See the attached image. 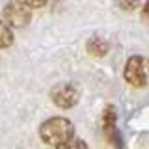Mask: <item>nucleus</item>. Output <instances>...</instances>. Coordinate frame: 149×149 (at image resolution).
I'll return each mask as SVG.
<instances>
[{"label": "nucleus", "instance_id": "1", "mask_svg": "<svg viewBox=\"0 0 149 149\" xmlns=\"http://www.w3.org/2000/svg\"><path fill=\"white\" fill-rule=\"evenodd\" d=\"M39 136L49 146H60L74 136V127L67 118H50L39 127Z\"/></svg>", "mask_w": 149, "mask_h": 149}, {"label": "nucleus", "instance_id": "2", "mask_svg": "<svg viewBox=\"0 0 149 149\" xmlns=\"http://www.w3.org/2000/svg\"><path fill=\"white\" fill-rule=\"evenodd\" d=\"M123 77L130 86L143 88L149 82V60L146 56H130L125 63Z\"/></svg>", "mask_w": 149, "mask_h": 149}, {"label": "nucleus", "instance_id": "3", "mask_svg": "<svg viewBox=\"0 0 149 149\" xmlns=\"http://www.w3.org/2000/svg\"><path fill=\"white\" fill-rule=\"evenodd\" d=\"M4 22L9 28H22L30 22L32 13L30 8L26 6L22 0H11L6 8H4Z\"/></svg>", "mask_w": 149, "mask_h": 149}, {"label": "nucleus", "instance_id": "4", "mask_svg": "<svg viewBox=\"0 0 149 149\" xmlns=\"http://www.w3.org/2000/svg\"><path fill=\"white\" fill-rule=\"evenodd\" d=\"M50 99H52V102L56 106L67 110V108H73V106L78 102L80 93H78V90L73 86V84L62 82V84H58V86L52 88V91H50Z\"/></svg>", "mask_w": 149, "mask_h": 149}, {"label": "nucleus", "instance_id": "5", "mask_svg": "<svg viewBox=\"0 0 149 149\" xmlns=\"http://www.w3.org/2000/svg\"><path fill=\"white\" fill-rule=\"evenodd\" d=\"M102 130H104L108 142H110L114 147H118V149L123 147L121 134H119L118 127H116V110L112 108V106H106L104 114H102Z\"/></svg>", "mask_w": 149, "mask_h": 149}, {"label": "nucleus", "instance_id": "6", "mask_svg": "<svg viewBox=\"0 0 149 149\" xmlns=\"http://www.w3.org/2000/svg\"><path fill=\"white\" fill-rule=\"evenodd\" d=\"M88 52L91 56H95V58H102L106 52H108V41H104L102 37H91L90 41H88Z\"/></svg>", "mask_w": 149, "mask_h": 149}, {"label": "nucleus", "instance_id": "7", "mask_svg": "<svg viewBox=\"0 0 149 149\" xmlns=\"http://www.w3.org/2000/svg\"><path fill=\"white\" fill-rule=\"evenodd\" d=\"M13 45V30L4 21H0V49H8Z\"/></svg>", "mask_w": 149, "mask_h": 149}, {"label": "nucleus", "instance_id": "8", "mask_svg": "<svg viewBox=\"0 0 149 149\" xmlns=\"http://www.w3.org/2000/svg\"><path fill=\"white\" fill-rule=\"evenodd\" d=\"M56 149H88V146H86V142H84V140L73 136L71 140H67V142L56 146Z\"/></svg>", "mask_w": 149, "mask_h": 149}, {"label": "nucleus", "instance_id": "9", "mask_svg": "<svg viewBox=\"0 0 149 149\" xmlns=\"http://www.w3.org/2000/svg\"><path fill=\"white\" fill-rule=\"evenodd\" d=\"M140 2H142V0H116V4H118L123 11H134V9L140 6Z\"/></svg>", "mask_w": 149, "mask_h": 149}, {"label": "nucleus", "instance_id": "10", "mask_svg": "<svg viewBox=\"0 0 149 149\" xmlns=\"http://www.w3.org/2000/svg\"><path fill=\"white\" fill-rule=\"evenodd\" d=\"M28 8H43L47 4V0H22Z\"/></svg>", "mask_w": 149, "mask_h": 149}, {"label": "nucleus", "instance_id": "11", "mask_svg": "<svg viewBox=\"0 0 149 149\" xmlns=\"http://www.w3.org/2000/svg\"><path fill=\"white\" fill-rule=\"evenodd\" d=\"M143 19H146V21L149 22V2L146 4V6H143Z\"/></svg>", "mask_w": 149, "mask_h": 149}]
</instances>
